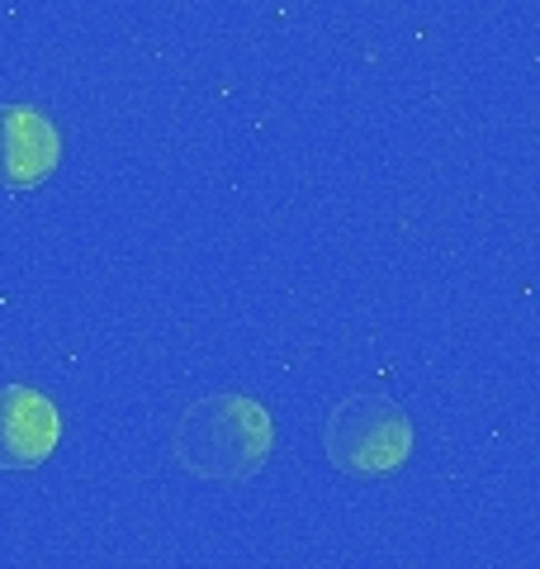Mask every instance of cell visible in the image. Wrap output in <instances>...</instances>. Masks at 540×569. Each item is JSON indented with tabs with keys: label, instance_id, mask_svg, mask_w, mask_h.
<instances>
[{
	"label": "cell",
	"instance_id": "1",
	"mask_svg": "<svg viewBox=\"0 0 540 569\" xmlns=\"http://www.w3.org/2000/svg\"><path fill=\"white\" fill-rule=\"evenodd\" d=\"M276 456V418L251 395H204L180 413L171 460L204 485H247Z\"/></svg>",
	"mask_w": 540,
	"mask_h": 569
},
{
	"label": "cell",
	"instance_id": "2",
	"mask_svg": "<svg viewBox=\"0 0 540 569\" xmlns=\"http://www.w3.org/2000/svg\"><path fill=\"white\" fill-rule=\"evenodd\" d=\"M412 418L384 395H347L322 418V451L347 479H389L412 460Z\"/></svg>",
	"mask_w": 540,
	"mask_h": 569
},
{
	"label": "cell",
	"instance_id": "3",
	"mask_svg": "<svg viewBox=\"0 0 540 569\" xmlns=\"http://www.w3.org/2000/svg\"><path fill=\"white\" fill-rule=\"evenodd\" d=\"M62 441V418L43 389L0 385V470H39Z\"/></svg>",
	"mask_w": 540,
	"mask_h": 569
},
{
	"label": "cell",
	"instance_id": "4",
	"mask_svg": "<svg viewBox=\"0 0 540 569\" xmlns=\"http://www.w3.org/2000/svg\"><path fill=\"white\" fill-rule=\"evenodd\" d=\"M58 162V123L33 104H0V190H39Z\"/></svg>",
	"mask_w": 540,
	"mask_h": 569
}]
</instances>
